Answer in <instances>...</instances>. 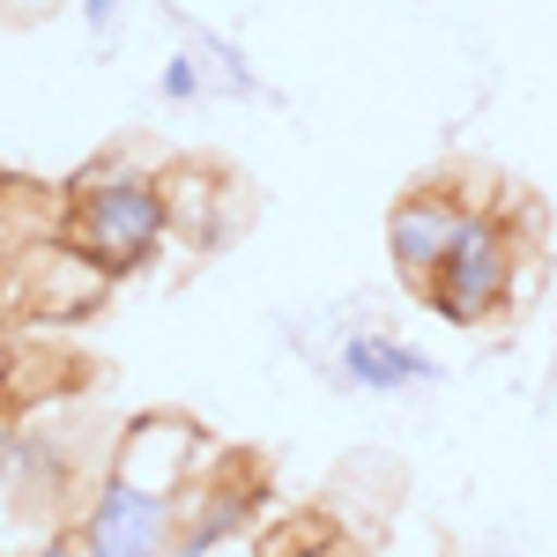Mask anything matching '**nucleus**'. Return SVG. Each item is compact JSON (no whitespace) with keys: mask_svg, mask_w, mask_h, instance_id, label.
Segmentation results:
<instances>
[{"mask_svg":"<svg viewBox=\"0 0 557 557\" xmlns=\"http://www.w3.org/2000/svg\"><path fill=\"white\" fill-rule=\"evenodd\" d=\"M164 231H172V209H164L157 172H141L127 157H97L89 172H75L67 209H60V246L97 260L104 275H134L164 246Z\"/></svg>","mask_w":557,"mask_h":557,"instance_id":"1","label":"nucleus"},{"mask_svg":"<svg viewBox=\"0 0 557 557\" xmlns=\"http://www.w3.org/2000/svg\"><path fill=\"white\" fill-rule=\"evenodd\" d=\"M513 275H520L513 231H506L491 209H469V215H461V231H454V246H446V260H438V275H431L424 290H446V298L475 305V312L491 320L498 305L513 298Z\"/></svg>","mask_w":557,"mask_h":557,"instance_id":"2","label":"nucleus"},{"mask_svg":"<svg viewBox=\"0 0 557 557\" xmlns=\"http://www.w3.org/2000/svg\"><path fill=\"white\" fill-rule=\"evenodd\" d=\"M75 535H83L89 550L172 557V543H178V498H164V491H141V483H120V475H104Z\"/></svg>","mask_w":557,"mask_h":557,"instance_id":"3","label":"nucleus"},{"mask_svg":"<svg viewBox=\"0 0 557 557\" xmlns=\"http://www.w3.org/2000/svg\"><path fill=\"white\" fill-rule=\"evenodd\" d=\"M104 268L97 260H83L75 246H30V253L15 260V305L30 312V320H83V312H97L104 305Z\"/></svg>","mask_w":557,"mask_h":557,"instance_id":"4","label":"nucleus"},{"mask_svg":"<svg viewBox=\"0 0 557 557\" xmlns=\"http://www.w3.org/2000/svg\"><path fill=\"white\" fill-rule=\"evenodd\" d=\"M194 461H201V431L172 417V409H149L120 431V454H112V475L120 483H141V491H164L178 498L194 483Z\"/></svg>","mask_w":557,"mask_h":557,"instance_id":"5","label":"nucleus"},{"mask_svg":"<svg viewBox=\"0 0 557 557\" xmlns=\"http://www.w3.org/2000/svg\"><path fill=\"white\" fill-rule=\"evenodd\" d=\"M461 201H446V194H409V201H394V215H386V253H394V268L409 275V283H431L438 275V260H446V246H454V231H461Z\"/></svg>","mask_w":557,"mask_h":557,"instance_id":"6","label":"nucleus"},{"mask_svg":"<svg viewBox=\"0 0 557 557\" xmlns=\"http://www.w3.org/2000/svg\"><path fill=\"white\" fill-rule=\"evenodd\" d=\"M260 513V491L246 483H186L178 491V543L172 550H223V543H246Z\"/></svg>","mask_w":557,"mask_h":557,"instance_id":"7","label":"nucleus"},{"mask_svg":"<svg viewBox=\"0 0 557 557\" xmlns=\"http://www.w3.org/2000/svg\"><path fill=\"white\" fill-rule=\"evenodd\" d=\"M343 380L364 386V394H401V386H424L438 380V364H431L424 349L394 343V335H380V327H357L343 343Z\"/></svg>","mask_w":557,"mask_h":557,"instance_id":"8","label":"nucleus"},{"mask_svg":"<svg viewBox=\"0 0 557 557\" xmlns=\"http://www.w3.org/2000/svg\"><path fill=\"white\" fill-rule=\"evenodd\" d=\"M157 186H164V209H172L178 231H194L201 246H215V238H223V223H231V186H223L215 172L178 164V172H157Z\"/></svg>","mask_w":557,"mask_h":557,"instance_id":"9","label":"nucleus"},{"mask_svg":"<svg viewBox=\"0 0 557 557\" xmlns=\"http://www.w3.org/2000/svg\"><path fill=\"white\" fill-rule=\"evenodd\" d=\"M194 60H201V67H215L231 97H268V89H260V75L246 67V52H238L231 38H215V30H201V38H194Z\"/></svg>","mask_w":557,"mask_h":557,"instance_id":"10","label":"nucleus"},{"mask_svg":"<svg viewBox=\"0 0 557 557\" xmlns=\"http://www.w3.org/2000/svg\"><path fill=\"white\" fill-rule=\"evenodd\" d=\"M157 89H164L172 104H194V97H209V67H201L194 52H172L164 75H157Z\"/></svg>","mask_w":557,"mask_h":557,"instance_id":"11","label":"nucleus"},{"mask_svg":"<svg viewBox=\"0 0 557 557\" xmlns=\"http://www.w3.org/2000/svg\"><path fill=\"white\" fill-rule=\"evenodd\" d=\"M120 8H127V0H83L89 30H112V23H120Z\"/></svg>","mask_w":557,"mask_h":557,"instance_id":"12","label":"nucleus"},{"mask_svg":"<svg viewBox=\"0 0 557 557\" xmlns=\"http://www.w3.org/2000/svg\"><path fill=\"white\" fill-rule=\"evenodd\" d=\"M30 557H83V543H75V535H52V543H38Z\"/></svg>","mask_w":557,"mask_h":557,"instance_id":"13","label":"nucleus"},{"mask_svg":"<svg viewBox=\"0 0 557 557\" xmlns=\"http://www.w3.org/2000/svg\"><path fill=\"white\" fill-rule=\"evenodd\" d=\"M8 475H15V431L0 424V491H8Z\"/></svg>","mask_w":557,"mask_h":557,"instance_id":"14","label":"nucleus"}]
</instances>
